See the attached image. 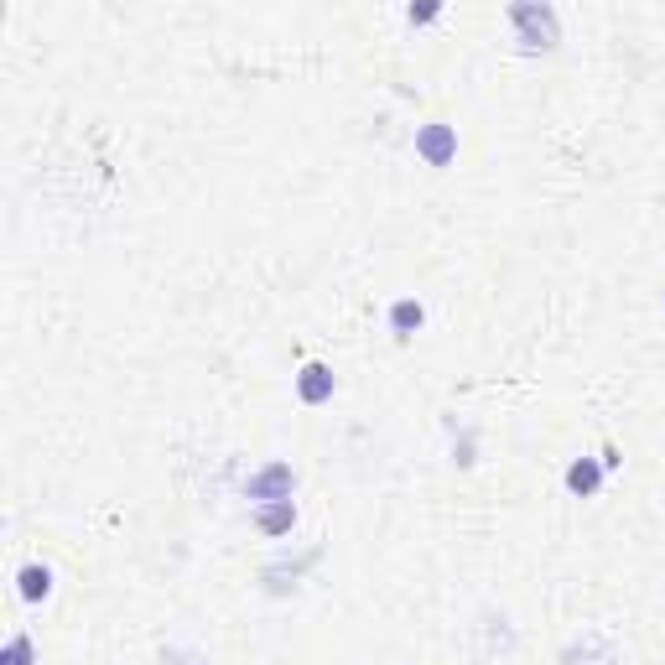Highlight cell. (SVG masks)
<instances>
[{"instance_id":"ba28073f","label":"cell","mask_w":665,"mask_h":665,"mask_svg":"<svg viewBox=\"0 0 665 665\" xmlns=\"http://www.w3.org/2000/svg\"><path fill=\"white\" fill-rule=\"evenodd\" d=\"M598 484H603V468H598L593 458H577V463L567 468V489H572V494H593Z\"/></svg>"},{"instance_id":"7a4b0ae2","label":"cell","mask_w":665,"mask_h":665,"mask_svg":"<svg viewBox=\"0 0 665 665\" xmlns=\"http://www.w3.org/2000/svg\"><path fill=\"white\" fill-rule=\"evenodd\" d=\"M416 151L427 156L432 167H447L452 151H458V136H452V125H427V130L416 136Z\"/></svg>"},{"instance_id":"9c48e42d","label":"cell","mask_w":665,"mask_h":665,"mask_svg":"<svg viewBox=\"0 0 665 665\" xmlns=\"http://www.w3.org/2000/svg\"><path fill=\"white\" fill-rule=\"evenodd\" d=\"M0 665H32V640H26V634H11V640H6V655H0Z\"/></svg>"},{"instance_id":"8992f818","label":"cell","mask_w":665,"mask_h":665,"mask_svg":"<svg viewBox=\"0 0 665 665\" xmlns=\"http://www.w3.org/2000/svg\"><path fill=\"white\" fill-rule=\"evenodd\" d=\"M16 582H21V598H26V603H42V598L52 593V572L37 567V562H32V567H21Z\"/></svg>"},{"instance_id":"52a82bcc","label":"cell","mask_w":665,"mask_h":665,"mask_svg":"<svg viewBox=\"0 0 665 665\" xmlns=\"http://www.w3.org/2000/svg\"><path fill=\"white\" fill-rule=\"evenodd\" d=\"M421 323H427V307H421V302L406 297V302H395V307H390V328L401 333V338H411Z\"/></svg>"},{"instance_id":"6da1fadb","label":"cell","mask_w":665,"mask_h":665,"mask_svg":"<svg viewBox=\"0 0 665 665\" xmlns=\"http://www.w3.org/2000/svg\"><path fill=\"white\" fill-rule=\"evenodd\" d=\"M510 21L520 26V42L536 47H556V11L551 6H510Z\"/></svg>"},{"instance_id":"5b68a950","label":"cell","mask_w":665,"mask_h":665,"mask_svg":"<svg viewBox=\"0 0 665 665\" xmlns=\"http://www.w3.org/2000/svg\"><path fill=\"white\" fill-rule=\"evenodd\" d=\"M291 525H297V504H291V499H276V504H265V510H260V530H265V536H281V530H291Z\"/></svg>"},{"instance_id":"277c9868","label":"cell","mask_w":665,"mask_h":665,"mask_svg":"<svg viewBox=\"0 0 665 665\" xmlns=\"http://www.w3.org/2000/svg\"><path fill=\"white\" fill-rule=\"evenodd\" d=\"M297 395L307 406H323L328 395H333V369L328 364H307L302 375H297Z\"/></svg>"},{"instance_id":"30bf717a","label":"cell","mask_w":665,"mask_h":665,"mask_svg":"<svg viewBox=\"0 0 665 665\" xmlns=\"http://www.w3.org/2000/svg\"><path fill=\"white\" fill-rule=\"evenodd\" d=\"M162 665H203V660H198V655H177V650H172V655H167Z\"/></svg>"},{"instance_id":"3957f363","label":"cell","mask_w":665,"mask_h":665,"mask_svg":"<svg viewBox=\"0 0 665 665\" xmlns=\"http://www.w3.org/2000/svg\"><path fill=\"white\" fill-rule=\"evenodd\" d=\"M291 484H297V478H291V468H286V463H271V468H265L255 484H250V494L265 499V504H276V499H291Z\"/></svg>"}]
</instances>
